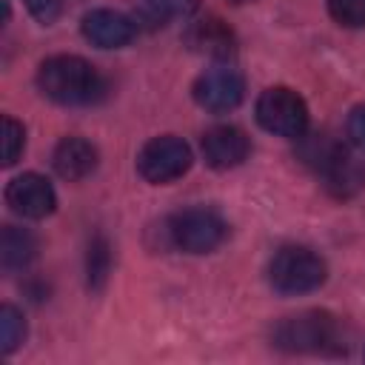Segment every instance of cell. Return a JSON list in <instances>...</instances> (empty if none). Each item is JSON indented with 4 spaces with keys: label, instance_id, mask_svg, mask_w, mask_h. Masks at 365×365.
Segmentation results:
<instances>
[{
    "label": "cell",
    "instance_id": "7",
    "mask_svg": "<svg viewBox=\"0 0 365 365\" xmlns=\"http://www.w3.org/2000/svg\"><path fill=\"white\" fill-rule=\"evenodd\" d=\"M191 163H194L191 148L177 134L151 137L137 154V171L151 185H165V182L180 180L191 168Z\"/></svg>",
    "mask_w": 365,
    "mask_h": 365
},
{
    "label": "cell",
    "instance_id": "6",
    "mask_svg": "<svg viewBox=\"0 0 365 365\" xmlns=\"http://www.w3.org/2000/svg\"><path fill=\"white\" fill-rule=\"evenodd\" d=\"M254 114H257V123L268 134H277V137L299 140L308 131V106L288 86H271V88H265L257 97Z\"/></svg>",
    "mask_w": 365,
    "mask_h": 365
},
{
    "label": "cell",
    "instance_id": "14",
    "mask_svg": "<svg viewBox=\"0 0 365 365\" xmlns=\"http://www.w3.org/2000/svg\"><path fill=\"white\" fill-rule=\"evenodd\" d=\"M37 257V240L29 228L20 225H3L0 234V265L6 274L26 271Z\"/></svg>",
    "mask_w": 365,
    "mask_h": 365
},
{
    "label": "cell",
    "instance_id": "3",
    "mask_svg": "<svg viewBox=\"0 0 365 365\" xmlns=\"http://www.w3.org/2000/svg\"><path fill=\"white\" fill-rule=\"evenodd\" d=\"M299 157L302 163L317 171V177L325 182V188L334 197H351L359 191L362 185V171L354 163V157L345 151L342 143L331 140L328 134H311V137H299Z\"/></svg>",
    "mask_w": 365,
    "mask_h": 365
},
{
    "label": "cell",
    "instance_id": "12",
    "mask_svg": "<svg viewBox=\"0 0 365 365\" xmlns=\"http://www.w3.org/2000/svg\"><path fill=\"white\" fill-rule=\"evenodd\" d=\"M182 40L194 54H202V57H211V60H228L237 51L234 29L222 17H214V14L191 20Z\"/></svg>",
    "mask_w": 365,
    "mask_h": 365
},
{
    "label": "cell",
    "instance_id": "4",
    "mask_svg": "<svg viewBox=\"0 0 365 365\" xmlns=\"http://www.w3.org/2000/svg\"><path fill=\"white\" fill-rule=\"evenodd\" d=\"M328 277L325 259L305 245H285L268 262V282L285 297L317 291Z\"/></svg>",
    "mask_w": 365,
    "mask_h": 365
},
{
    "label": "cell",
    "instance_id": "8",
    "mask_svg": "<svg viewBox=\"0 0 365 365\" xmlns=\"http://www.w3.org/2000/svg\"><path fill=\"white\" fill-rule=\"evenodd\" d=\"M191 94H194V100H197L200 108H205L211 114H225V111H234L242 103V97H245V80L228 63H217V66L205 68L194 80Z\"/></svg>",
    "mask_w": 365,
    "mask_h": 365
},
{
    "label": "cell",
    "instance_id": "16",
    "mask_svg": "<svg viewBox=\"0 0 365 365\" xmlns=\"http://www.w3.org/2000/svg\"><path fill=\"white\" fill-rule=\"evenodd\" d=\"M26 339V317L14 305L0 308V348L3 354H14Z\"/></svg>",
    "mask_w": 365,
    "mask_h": 365
},
{
    "label": "cell",
    "instance_id": "20",
    "mask_svg": "<svg viewBox=\"0 0 365 365\" xmlns=\"http://www.w3.org/2000/svg\"><path fill=\"white\" fill-rule=\"evenodd\" d=\"M23 3H26L29 14H31L37 23L51 26V23L66 11V3H68V0H23Z\"/></svg>",
    "mask_w": 365,
    "mask_h": 365
},
{
    "label": "cell",
    "instance_id": "15",
    "mask_svg": "<svg viewBox=\"0 0 365 365\" xmlns=\"http://www.w3.org/2000/svg\"><path fill=\"white\" fill-rule=\"evenodd\" d=\"M111 274V245L106 234H94L86 248V282L91 291H100Z\"/></svg>",
    "mask_w": 365,
    "mask_h": 365
},
{
    "label": "cell",
    "instance_id": "21",
    "mask_svg": "<svg viewBox=\"0 0 365 365\" xmlns=\"http://www.w3.org/2000/svg\"><path fill=\"white\" fill-rule=\"evenodd\" d=\"M348 137L356 148L365 151V103L354 106L351 114H348Z\"/></svg>",
    "mask_w": 365,
    "mask_h": 365
},
{
    "label": "cell",
    "instance_id": "19",
    "mask_svg": "<svg viewBox=\"0 0 365 365\" xmlns=\"http://www.w3.org/2000/svg\"><path fill=\"white\" fill-rule=\"evenodd\" d=\"M145 9L157 20H174V17H191L197 9V0H145Z\"/></svg>",
    "mask_w": 365,
    "mask_h": 365
},
{
    "label": "cell",
    "instance_id": "2",
    "mask_svg": "<svg viewBox=\"0 0 365 365\" xmlns=\"http://www.w3.org/2000/svg\"><path fill=\"white\" fill-rule=\"evenodd\" d=\"M271 342L288 354H336L345 351V334L328 311H299L274 325Z\"/></svg>",
    "mask_w": 365,
    "mask_h": 365
},
{
    "label": "cell",
    "instance_id": "22",
    "mask_svg": "<svg viewBox=\"0 0 365 365\" xmlns=\"http://www.w3.org/2000/svg\"><path fill=\"white\" fill-rule=\"evenodd\" d=\"M225 3H231V6H245V3H257V0H225Z\"/></svg>",
    "mask_w": 365,
    "mask_h": 365
},
{
    "label": "cell",
    "instance_id": "17",
    "mask_svg": "<svg viewBox=\"0 0 365 365\" xmlns=\"http://www.w3.org/2000/svg\"><path fill=\"white\" fill-rule=\"evenodd\" d=\"M26 148V128L14 117H3V165H14Z\"/></svg>",
    "mask_w": 365,
    "mask_h": 365
},
{
    "label": "cell",
    "instance_id": "13",
    "mask_svg": "<svg viewBox=\"0 0 365 365\" xmlns=\"http://www.w3.org/2000/svg\"><path fill=\"white\" fill-rule=\"evenodd\" d=\"M51 165H54L60 180L80 182L88 174H94V168H97V148L86 137H77V134L63 137L57 143L54 154H51Z\"/></svg>",
    "mask_w": 365,
    "mask_h": 365
},
{
    "label": "cell",
    "instance_id": "18",
    "mask_svg": "<svg viewBox=\"0 0 365 365\" xmlns=\"http://www.w3.org/2000/svg\"><path fill=\"white\" fill-rule=\"evenodd\" d=\"M328 14L345 29H365V0H328Z\"/></svg>",
    "mask_w": 365,
    "mask_h": 365
},
{
    "label": "cell",
    "instance_id": "5",
    "mask_svg": "<svg viewBox=\"0 0 365 365\" xmlns=\"http://www.w3.org/2000/svg\"><path fill=\"white\" fill-rule=\"evenodd\" d=\"M228 237V222L205 205L182 208L168 220V240L185 254H211Z\"/></svg>",
    "mask_w": 365,
    "mask_h": 365
},
{
    "label": "cell",
    "instance_id": "11",
    "mask_svg": "<svg viewBox=\"0 0 365 365\" xmlns=\"http://www.w3.org/2000/svg\"><path fill=\"white\" fill-rule=\"evenodd\" d=\"M80 31L97 48H123L137 37V23L114 9H91L86 11Z\"/></svg>",
    "mask_w": 365,
    "mask_h": 365
},
{
    "label": "cell",
    "instance_id": "10",
    "mask_svg": "<svg viewBox=\"0 0 365 365\" xmlns=\"http://www.w3.org/2000/svg\"><path fill=\"white\" fill-rule=\"evenodd\" d=\"M200 151H202V160L217 168V171H228V168H237L248 160L251 154V140L242 128L237 125H214L202 134L200 140Z\"/></svg>",
    "mask_w": 365,
    "mask_h": 365
},
{
    "label": "cell",
    "instance_id": "1",
    "mask_svg": "<svg viewBox=\"0 0 365 365\" xmlns=\"http://www.w3.org/2000/svg\"><path fill=\"white\" fill-rule=\"evenodd\" d=\"M37 88L57 106H94L106 97V77L86 57L54 54L40 63Z\"/></svg>",
    "mask_w": 365,
    "mask_h": 365
},
{
    "label": "cell",
    "instance_id": "9",
    "mask_svg": "<svg viewBox=\"0 0 365 365\" xmlns=\"http://www.w3.org/2000/svg\"><path fill=\"white\" fill-rule=\"evenodd\" d=\"M6 205L23 220H43L54 211L57 194L43 174L26 171V174H17L6 185Z\"/></svg>",
    "mask_w": 365,
    "mask_h": 365
}]
</instances>
